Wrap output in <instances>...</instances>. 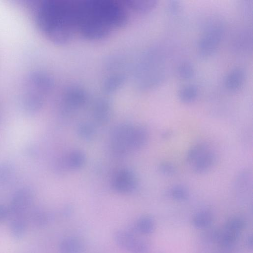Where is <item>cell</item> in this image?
I'll list each match as a JSON object with an SVG mask.
<instances>
[{"label": "cell", "instance_id": "cell-8", "mask_svg": "<svg viewBox=\"0 0 253 253\" xmlns=\"http://www.w3.org/2000/svg\"><path fill=\"white\" fill-rule=\"evenodd\" d=\"M137 180L134 173L128 169L119 171L113 177L112 185L117 192L126 193L133 191L136 187Z\"/></svg>", "mask_w": 253, "mask_h": 253}, {"label": "cell", "instance_id": "cell-6", "mask_svg": "<svg viewBox=\"0 0 253 253\" xmlns=\"http://www.w3.org/2000/svg\"><path fill=\"white\" fill-rule=\"evenodd\" d=\"M86 91L78 85H71L63 92L62 103L64 109L72 111L83 106L87 102Z\"/></svg>", "mask_w": 253, "mask_h": 253}, {"label": "cell", "instance_id": "cell-19", "mask_svg": "<svg viewBox=\"0 0 253 253\" xmlns=\"http://www.w3.org/2000/svg\"><path fill=\"white\" fill-rule=\"evenodd\" d=\"M155 224L153 219L149 216H143L136 221V230L144 234L152 233L155 229Z\"/></svg>", "mask_w": 253, "mask_h": 253}, {"label": "cell", "instance_id": "cell-18", "mask_svg": "<svg viewBox=\"0 0 253 253\" xmlns=\"http://www.w3.org/2000/svg\"><path fill=\"white\" fill-rule=\"evenodd\" d=\"M213 214L209 210H203L198 212L193 218L192 224L197 228H205L212 222Z\"/></svg>", "mask_w": 253, "mask_h": 253}, {"label": "cell", "instance_id": "cell-29", "mask_svg": "<svg viewBox=\"0 0 253 253\" xmlns=\"http://www.w3.org/2000/svg\"><path fill=\"white\" fill-rule=\"evenodd\" d=\"M220 232L217 229H211L205 232L203 235L204 240L208 242L218 241Z\"/></svg>", "mask_w": 253, "mask_h": 253}, {"label": "cell", "instance_id": "cell-13", "mask_svg": "<svg viewBox=\"0 0 253 253\" xmlns=\"http://www.w3.org/2000/svg\"><path fill=\"white\" fill-rule=\"evenodd\" d=\"M149 133L147 129L142 126H133L130 136L131 149L142 148L147 142Z\"/></svg>", "mask_w": 253, "mask_h": 253}, {"label": "cell", "instance_id": "cell-24", "mask_svg": "<svg viewBox=\"0 0 253 253\" xmlns=\"http://www.w3.org/2000/svg\"><path fill=\"white\" fill-rule=\"evenodd\" d=\"M246 224V221L244 218L236 216L228 220L225 224V228L240 233L245 228Z\"/></svg>", "mask_w": 253, "mask_h": 253}, {"label": "cell", "instance_id": "cell-17", "mask_svg": "<svg viewBox=\"0 0 253 253\" xmlns=\"http://www.w3.org/2000/svg\"><path fill=\"white\" fill-rule=\"evenodd\" d=\"M240 233L224 228L220 232L218 241L221 247L224 249H230L237 241Z\"/></svg>", "mask_w": 253, "mask_h": 253}, {"label": "cell", "instance_id": "cell-2", "mask_svg": "<svg viewBox=\"0 0 253 253\" xmlns=\"http://www.w3.org/2000/svg\"><path fill=\"white\" fill-rule=\"evenodd\" d=\"M31 3L35 26L47 40L59 45L72 40L77 34L74 0H32V6Z\"/></svg>", "mask_w": 253, "mask_h": 253}, {"label": "cell", "instance_id": "cell-25", "mask_svg": "<svg viewBox=\"0 0 253 253\" xmlns=\"http://www.w3.org/2000/svg\"><path fill=\"white\" fill-rule=\"evenodd\" d=\"M177 72L180 78L183 79H188L194 75V69L191 64L185 62L179 65Z\"/></svg>", "mask_w": 253, "mask_h": 253}, {"label": "cell", "instance_id": "cell-5", "mask_svg": "<svg viewBox=\"0 0 253 253\" xmlns=\"http://www.w3.org/2000/svg\"><path fill=\"white\" fill-rule=\"evenodd\" d=\"M223 33V28L220 24H215L208 28L201 38L198 44L201 55L207 57L211 55L216 49Z\"/></svg>", "mask_w": 253, "mask_h": 253}, {"label": "cell", "instance_id": "cell-10", "mask_svg": "<svg viewBox=\"0 0 253 253\" xmlns=\"http://www.w3.org/2000/svg\"><path fill=\"white\" fill-rule=\"evenodd\" d=\"M93 115L98 123L102 124L107 122L111 115L109 102L104 98L97 99L94 104Z\"/></svg>", "mask_w": 253, "mask_h": 253}, {"label": "cell", "instance_id": "cell-32", "mask_svg": "<svg viewBox=\"0 0 253 253\" xmlns=\"http://www.w3.org/2000/svg\"><path fill=\"white\" fill-rule=\"evenodd\" d=\"M246 244L247 246L249 248L252 249L253 246V236H250L248 238L247 241H246Z\"/></svg>", "mask_w": 253, "mask_h": 253}, {"label": "cell", "instance_id": "cell-31", "mask_svg": "<svg viewBox=\"0 0 253 253\" xmlns=\"http://www.w3.org/2000/svg\"><path fill=\"white\" fill-rule=\"evenodd\" d=\"M9 215L8 208L0 205V222L4 220Z\"/></svg>", "mask_w": 253, "mask_h": 253}, {"label": "cell", "instance_id": "cell-28", "mask_svg": "<svg viewBox=\"0 0 253 253\" xmlns=\"http://www.w3.org/2000/svg\"><path fill=\"white\" fill-rule=\"evenodd\" d=\"M150 250V244L145 240H139L134 249L133 253H148Z\"/></svg>", "mask_w": 253, "mask_h": 253}, {"label": "cell", "instance_id": "cell-27", "mask_svg": "<svg viewBox=\"0 0 253 253\" xmlns=\"http://www.w3.org/2000/svg\"><path fill=\"white\" fill-rule=\"evenodd\" d=\"M159 170L164 175L171 176L176 172V168L170 162H163L159 166Z\"/></svg>", "mask_w": 253, "mask_h": 253}, {"label": "cell", "instance_id": "cell-23", "mask_svg": "<svg viewBox=\"0 0 253 253\" xmlns=\"http://www.w3.org/2000/svg\"><path fill=\"white\" fill-rule=\"evenodd\" d=\"M168 194L173 199L179 201L187 200L189 196L188 189L181 185L173 186L169 189Z\"/></svg>", "mask_w": 253, "mask_h": 253}, {"label": "cell", "instance_id": "cell-4", "mask_svg": "<svg viewBox=\"0 0 253 253\" xmlns=\"http://www.w3.org/2000/svg\"><path fill=\"white\" fill-rule=\"evenodd\" d=\"M133 126L123 124L113 129L111 136V147L116 154L123 155L131 149L130 136Z\"/></svg>", "mask_w": 253, "mask_h": 253}, {"label": "cell", "instance_id": "cell-9", "mask_svg": "<svg viewBox=\"0 0 253 253\" xmlns=\"http://www.w3.org/2000/svg\"><path fill=\"white\" fill-rule=\"evenodd\" d=\"M113 236L115 242L120 248L131 252L139 240L132 231L125 229L116 231Z\"/></svg>", "mask_w": 253, "mask_h": 253}, {"label": "cell", "instance_id": "cell-7", "mask_svg": "<svg viewBox=\"0 0 253 253\" xmlns=\"http://www.w3.org/2000/svg\"><path fill=\"white\" fill-rule=\"evenodd\" d=\"M33 195L28 189L20 190L13 197L10 207L9 215L12 216L24 215L32 202Z\"/></svg>", "mask_w": 253, "mask_h": 253}, {"label": "cell", "instance_id": "cell-3", "mask_svg": "<svg viewBox=\"0 0 253 253\" xmlns=\"http://www.w3.org/2000/svg\"><path fill=\"white\" fill-rule=\"evenodd\" d=\"M216 156L208 145L199 143L193 145L188 151L186 160L195 172L204 173L214 164Z\"/></svg>", "mask_w": 253, "mask_h": 253}, {"label": "cell", "instance_id": "cell-1", "mask_svg": "<svg viewBox=\"0 0 253 253\" xmlns=\"http://www.w3.org/2000/svg\"><path fill=\"white\" fill-rule=\"evenodd\" d=\"M77 34L89 41L103 40L127 22L123 3L113 0H74Z\"/></svg>", "mask_w": 253, "mask_h": 253}, {"label": "cell", "instance_id": "cell-14", "mask_svg": "<svg viewBox=\"0 0 253 253\" xmlns=\"http://www.w3.org/2000/svg\"><path fill=\"white\" fill-rule=\"evenodd\" d=\"M122 3L127 8L139 13L149 12L153 10L157 4V1L154 0H125Z\"/></svg>", "mask_w": 253, "mask_h": 253}, {"label": "cell", "instance_id": "cell-26", "mask_svg": "<svg viewBox=\"0 0 253 253\" xmlns=\"http://www.w3.org/2000/svg\"><path fill=\"white\" fill-rule=\"evenodd\" d=\"M79 135L84 139H90L94 135V127L88 123H82L78 128Z\"/></svg>", "mask_w": 253, "mask_h": 253}, {"label": "cell", "instance_id": "cell-11", "mask_svg": "<svg viewBox=\"0 0 253 253\" xmlns=\"http://www.w3.org/2000/svg\"><path fill=\"white\" fill-rule=\"evenodd\" d=\"M125 74L118 71L108 75L103 83V90L107 94L116 92L122 87L125 83Z\"/></svg>", "mask_w": 253, "mask_h": 253}, {"label": "cell", "instance_id": "cell-22", "mask_svg": "<svg viewBox=\"0 0 253 253\" xmlns=\"http://www.w3.org/2000/svg\"><path fill=\"white\" fill-rule=\"evenodd\" d=\"M30 220L32 223L37 227H43L46 225L48 221L47 214L41 210H34L30 214Z\"/></svg>", "mask_w": 253, "mask_h": 253}, {"label": "cell", "instance_id": "cell-30", "mask_svg": "<svg viewBox=\"0 0 253 253\" xmlns=\"http://www.w3.org/2000/svg\"><path fill=\"white\" fill-rule=\"evenodd\" d=\"M11 168L10 166L6 165L0 167V181H5L9 178L12 171Z\"/></svg>", "mask_w": 253, "mask_h": 253}, {"label": "cell", "instance_id": "cell-12", "mask_svg": "<svg viewBox=\"0 0 253 253\" xmlns=\"http://www.w3.org/2000/svg\"><path fill=\"white\" fill-rule=\"evenodd\" d=\"M245 70L241 68L233 69L226 76L225 84L231 91H236L243 85L245 80Z\"/></svg>", "mask_w": 253, "mask_h": 253}, {"label": "cell", "instance_id": "cell-20", "mask_svg": "<svg viewBox=\"0 0 253 253\" xmlns=\"http://www.w3.org/2000/svg\"><path fill=\"white\" fill-rule=\"evenodd\" d=\"M198 88L194 85H187L182 87L178 92L179 99L184 103L193 101L198 95Z\"/></svg>", "mask_w": 253, "mask_h": 253}, {"label": "cell", "instance_id": "cell-16", "mask_svg": "<svg viewBox=\"0 0 253 253\" xmlns=\"http://www.w3.org/2000/svg\"><path fill=\"white\" fill-rule=\"evenodd\" d=\"M83 247L77 238L69 237L65 238L59 246V253H82Z\"/></svg>", "mask_w": 253, "mask_h": 253}, {"label": "cell", "instance_id": "cell-15", "mask_svg": "<svg viewBox=\"0 0 253 253\" xmlns=\"http://www.w3.org/2000/svg\"><path fill=\"white\" fill-rule=\"evenodd\" d=\"M27 229V221L24 215L13 216L9 230L11 236L19 240L23 237Z\"/></svg>", "mask_w": 253, "mask_h": 253}, {"label": "cell", "instance_id": "cell-33", "mask_svg": "<svg viewBox=\"0 0 253 253\" xmlns=\"http://www.w3.org/2000/svg\"><path fill=\"white\" fill-rule=\"evenodd\" d=\"M172 134V132L170 130H165L162 133V137L165 139L169 138Z\"/></svg>", "mask_w": 253, "mask_h": 253}, {"label": "cell", "instance_id": "cell-21", "mask_svg": "<svg viewBox=\"0 0 253 253\" xmlns=\"http://www.w3.org/2000/svg\"><path fill=\"white\" fill-rule=\"evenodd\" d=\"M85 162L84 154L80 151L71 152L67 159V163L71 168L77 169L83 166Z\"/></svg>", "mask_w": 253, "mask_h": 253}]
</instances>
